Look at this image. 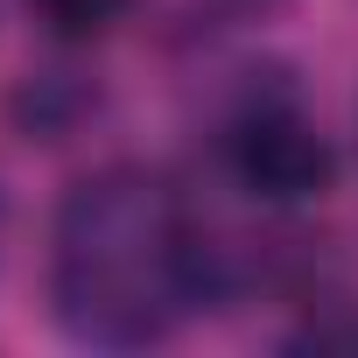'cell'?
<instances>
[{"label":"cell","mask_w":358,"mask_h":358,"mask_svg":"<svg viewBox=\"0 0 358 358\" xmlns=\"http://www.w3.org/2000/svg\"><path fill=\"white\" fill-rule=\"evenodd\" d=\"M0 246H8V183H0Z\"/></svg>","instance_id":"52a82bcc"},{"label":"cell","mask_w":358,"mask_h":358,"mask_svg":"<svg viewBox=\"0 0 358 358\" xmlns=\"http://www.w3.org/2000/svg\"><path fill=\"white\" fill-rule=\"evenodd\" d=\"M274 8L281 0H190V8L176 15V36L183 43H218V36H232L246 22H267Z\"/></svg>","instance_id":"8992f818"},{"label":"cell","mask_w":358,"mask_h":358,"mask_svg":"<svg viewBox=\"0 0 358 358\" xmlns=\"http://www.w3.org/2000/svg\"><path fill=\"white\" fill-rule=\"evenodd\" d=\"M50 316L85 351L169 344L197 309L225 302V239L148 162H106L50 218Z\"/></svg>","instance_id":"6da1fadb"},{"label":"cell","mask_w":358,"mask_h":358,"mask_svg":"<svg viewBox=\"0 0 358 358\" xmlns=\"http://www.w3.org/2000/svg\"><path fill=\"white\" fill-rule=\"evenodd\" d=\"M288 351H358V295H337V288H309L302 295V323L281 337Z\"/></svg>","instance_id":"5b68a950"},{"label":"cell","mask_w":358,"mask_h":358,"mask_svg":"<svg viewBox=\"0 0 358 358\" xmlns=\"http://www.w3.org/2000/svg\"><path fill=\"white\" fill-rule=\"evenodd\" d=\"M211 148H218L225 183L239 197H253L260 211H309L344 176L337 141L323 134L302 85L281 64H260L232 85V99L211 120Z\"/></svg>","instance_id":"7a4b0ae2"},{"label":"cell","mask_w":358,"mask_h":358,"mask_svg":"<svg viewBox=\"0 0 358 358\" xmlns=\"http://www.w3.org/2000/svg\"><path fill=\"white\" fill-rule=\"evenodd\" d=\"M99 113V78L85 71H29L15 92H8V120L29 134V141H71L85 120Z\"/></svg>","instance_id":"3957f363"},{"label":"cell","mask_w":358,"mask_h":358,"mask_svg":"<svg viewBox=\"0 0 358 358\" xmlns=\"http://www.w3.org/2000/svg\"><path fill=\"white\" fill-rule=\"evenodd\" d=\"M134 8H141V0H29V15L43 22V36L64 43V50H92V43H106Z\"/></svg>","instance_id":"277c9868"}]
</instances>
